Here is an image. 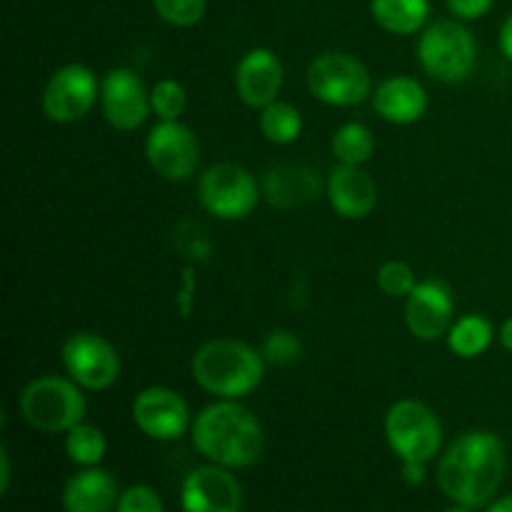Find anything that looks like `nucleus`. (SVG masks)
Segmentation results:
<instances>
[{
	"mask_svg": "<svg viewBox=\"0 0 512 512\" xmlns=\"http://www.w3.org/2000/svg\"><path fill=\"white\" fill-rule=\"evenodd\" d=\"M508 470V450L493 430H468L453 440L438 463V488L453 505L485 508L495 500Z\"/></svg>",
	"mask_w": 512,
	"mask_h": 512,
	"instance_id": "obj_1",
	"label": "nucleus"
},
{
	"mask_svg": "<svg viewBox=\"0 0 512 512\" xmlns=\"http://www.w3.org/2000/svg\"><path fill=\"white\" fill-rule=\"evenodd\" d=\"M10 483H13V465H10L8 448H0V493L8 495Z\"/></svg>",
	"mask_w": 512,
	"mask_h": 512,
	"instance_id": "obj_34",
	"label": "nucleus"
},
{
	"mask_svg": "<svg viewBox=\"0 0 512 512\" xmlns=\"http://www.w3.org/2000/svg\"><path fill=\"white\" fill-rule=\"evenodd\" d=\"M95 103H100V78L83 63H68L55 70L40 95L45 118L58 125L78 123Z\"/></svg>",
	"mask_w": 512,
	"mask_h": 512,
	"instance_id": "obj_10",
	"label": "nucleus"
},
{
	"mask_svg": "<svg viewBox=\"0 0 512 512\" xmlns=\"http://www.w3.org/2000/svg\"><path fill=\"white\" fill-rule=\"evenodd\" d=\"M375 280H378V288L388 298H408L415 290V285L420 283L415 278V270L408 263H403V260H388V263L380 265Z\"/></svg>",
	"mask_w": 512,
	"mask_h": 512,
	"instance_id": "obj_27",
	"label": "nucleus"
},
{
	"mask_svg": "<svg viewBox=\"0 0 512 512\" xmlns=\"http://www.w3.org/2000/svg\"><path fill=\"white\" fill-rule=\"evenodd\" d=\"M498 338H500V345H503L508 353H512V318H508L503 325H500Z\"/></svg>",
	"mask_w": 512,
	"mask_h": 512,
	"instance_id": "obj_37",
	"label": "nucleus"
},
{
	"mask_svg": "<svg viewBox=\"0 0 512 512\" xmlns=\"http://www.w3.org/2000/svg\"><path fill=\"white\" fill-rule=\"evenodd\" d=\"M373 110L390 125H413L428 110V90L413 75H390L373 88Z\"/></svg>",
	"mask_w": 512,
	"mask_h": 512,
	"instance_id": "obj_17",
	"label": "nucleus"
},
{
	"mask_svg": "<svg viewBox=\"0 0 512 512\" xmlns=\"http://www.w3.org/2000/svg\"><path fill=\"white\" fill-rule=\"evenodd\" d=\"M153 8L168 25L193 28L205 18L208 0H153Z\"/></svg>",
	"mask_w": 512,
	"mask_h": 512,
	"instance_id": "obj_28",
	"label": "nucleus"
},
{
	"mask_svg": "<svg viewBox=\"0 0 512 512\" xmlns=\"http://www.w3.org/2000/svg\"><path fill=\"white\" fill-rule=\"evenodd\" d=\"M145 158L160 178L185 183L198 173V135L180 120H158L145 138Z\"/></svg>",
	"mask_w": 512,
	"mask_h": 512,
	"instance_id": "obj_11",
	"label": "nucleus"
},
{
	"mask_svg": "<svg viewBox=\"0 0 512 512\" xmlns=\"http://www.w3.org/2000/svg\"><path fill=\"white\" fill-rule=\"evenodd\" d=\"M308 90L315 100L330 108H353L373 95V78L368 65L355 55L328 50L308 65Z\"/></svg>",
	"mask_w": 512,
	"mask_h": 512,
	"instance_id": "obj_7",
	"label": "nucleus"
},
{
	"mask_svg": "<svg viewBox=\"0 0 512 512\" xmlns=\"http://www.w3.org/2000/svg\"><path fill=\"white\" fill-rule=\"evenodd\" d=\"M83 388L73 378L60 375H40L30 380L18 398L20 418L38 433L60 435L68 433L85 418Z\"/></svg>",
	"mask_w": 512,
	"mask_h": 512,
	"instance_id": "obj_4",
	"label": "nucleus"
},
{
	"mask_svg": "<svg viewBox=\"0 0 512 512\" xmlns=\"http://www.w3.org/2000/svg\"><path fill=\"white\" fill-rule=\"evenodd\" d=\"M285 68L270 48H253L235 65V93L248 108L263 110L280 100Z\"/></svg>",
	"mask_w": 512,
	"mask_h": 512,
	"instance_id": "obj_16",
	"label": "nucleus"
},
{
	"mask_svg": "<svg viewBox=\"0 0 512 512\" xmlns=\"http://www.w3.org/2000/svg\"><path fill=\"white\" fill-rule=\"evenodd\" d=\"M173 245L188 260H208L213 253V243H210L205 228H200L193 220H183V223L175 225Z\"/></svg>",
	"mask_w": 512,
	"mask_h": 512,
	"instance_id": "obj_29",
	"label": "nucleus"
},
{
	"mask_svg": "<svg viewBox=\"0 0 512 512\" xmlns=\"http://www.w3.org/2000/svg\"><path fill=\"white\" fill-rule=\"evenodd\" d=\"M258 113V128L268 143L290 145L303 133V115L288 100H275Z\"/></svg>",
	"mask_w": 512,
	"mask_h": 512,
	"instance_id": "obj_23",
	"label": "nucleus"
},
{
	"mask_svg": "<svg viewBox=\"0 0 512 512\" xmlns=\"http://www.w3.org/2000/svg\"><path fill=\"white\" fill-rule=\"evenodd\" d=\"M498 45H500V53L505 55V60H510L512 63V13L505 18L503 28H500Z\"/></svg>",
	"mask_w": 512,
	"mask_h": 512,
	"instance_id": "obj_35",
	"label": "nucleus"
},
{
	"mask_svg": "<svg viewBox=\"0 0 512 512\" xmlns=\"http://www.w3.org/2000/svg\"><path fill=\"white\" fill-rule=\"evenodd\" d=\"M120 488L113 473L103 468H80L65 483L60 505L65 512H115Z\"/></svg>",
	"mask_w": 512,
	"mask_h": 512,
	"instance_id": "obj_20",
	"label": "nucleus"
},
{
	"mask_svg": "<svg viewBox=\"0 0 512 512\" xmlns=\"http://www.w3.org/2000/svg\"><path fill=\"white\" fill-rule=\"evenodd\" d=\"M263 198L278 210H293L315 200L323 183L318 173L305 163H278L265 173Z\"/></svg>",
	"mask_w": 512,
	"mask_h": 512,
	"instance_id": "obj_19",
	"label": "nucleus"
},
{
	"mask_svg": "<svg viewBox=\"0 0 512 512\" xmlns=\"http://www.w3.org/2000/svg\"><path fill=\"white\" fill-rule=\"evenodd\" d=\"M495 328L485 315L480 313H468L460 315L458 320H453L448 335V350L455 358L463 360H475L485 353V350L493 345Z\"/></svg>",
	"mask_w": 512,
	"mask_h": 512,
	"instance_id": "obj_22",
	"label": "nucleus"
},
{
	"mask_svg": "<svg viewBox=\"0 0 512 512\" xmlns=\"http://www.w3.org/2000/svg\"><path fill=\"white\" fill-rule=\"evenodd\" d=\"M130 415L140 433L148 435L150 440H160V443L183 438L185 430L193 425L183 395L175 393L173 388H163V385L140 390L130 405Z\"/></svg>",
	"mask_w": 512,
	"mask_h": 512,
	"instance_id": "obj_13",
	"label": "nucleus"
},
{
	"mask_svg": "<svg viewBox=\"0 0 512 512\" xmlns=\"http://www.w3.org/2000/svg\"><path fill=\"white\" fill-rule=\"evenodd\" d=\"M453 315V290L443 280H420L413 293L405 298V325L410 335L423 343L445 338L453 325Z\"/></svg>",
	"mask_w": 512,
	"mask_h": 512,
	"instance_id": "obj_15",
	"label": "nucleus"
},
{
	"mask_svg": "<svg viewBox=\"0 0 512 512\" xmlns=\"http://www.w3.org/2000/svg\"><path fill=\"white\" fill-rule=\"evenodd\" d=\"M448 8L458 20H478L490 13L493 0H448Z\"/></svg>",
	"mask_w": 512,
	"mask_h": 512,
	"instance_id": "obj_32",
	"label": "nucleus"
},
{
	"mask_svg": "<svg viewBox=\"0 0 512 512\" xmlns=\"http://www.w3.org/2000/svg\"><path fill=\"white\" fill-rule=\"evenodd\" d=\"M115 512H165L163 500L150 485H130L120 493Z\"/></svg>",
	"mask_w": 512,
	"mask_h": 512,
	"instance_id": "obj_31",
	"label": "nucleus"
},
{
	"mask_svg": "<svg viewBox=\"0 0 512 512\" xmlns=\"http://www.w3.org/2000/svg\"><path fill=\"white\" fill-rule=\"evenodd\" d=\"M485 512H512V495H505V498H495L493 503L485 505Z\"/></svg>",
	"mask_w": 512,
	"mask_h": 512,
	"instance_id": "obj_38",
	"label": "nucleus"
},
{
	"mask_svg": "<svg viewBox=\"0 0 512 512\" xmlns=\"http://www.w3.org/2000/svg\"><path fill=\"white\" fill-rule=\"evenodd\" d=\"M150 108L158 120H180L188 108V93L173 78H165L150 88Z\"/></svg>",
	"mask_w": 512,
	"mask_h": 512,
	"instance_id": "obj_26",
	"label": "nucleus"
},
{
	"mask_svg": "<svg viewBox=\"0 0 512 512\" xmlns=\"http://www.w3.org/2000/svg\"><path fill=\"white\" fill-rule=\"evenodd\" d=\"M195 275L193 268H185L183 270V290L178 293V308L183 318H188L195 308Z\"/></svg>",
	"mask_w": 512,
	"mask_h": 512,
	"instance_id": "obj_33",
	"label": "nucleus"
},
{
	"mask_svg": "<svg viewBox=\"0 0 512 512\" xmlns=\"http://www.w3.org/2000/svg\"><path fill=\"white\" fill-rule=\"evenodd\" d=\"M418 63L433 80L458 85L470 78L478 63V43L468 25L460 20H438L420 33Z\"/></svg>",
	"mask_w": 512,
	"mask_h": 512,
	"instance_id": "obj_5",
	"label": "nucleus"
},
{
	"mask_svg": "<svg viewBox=\"0 0 512 512\" xmlns=\"http://www.w3.org/2000/svg\"><path fill=\"white\" fill-rule=\"evenodd\" d=\"M65 453L80 468H95L108 453V440L103 430L83 420L65 433Z\"/></svg>",
	"mask_w": 512,
	"mask_h": 512,
	"instance_id": "obj_25",
	"label": "nucleus"
},
{
	"mask_svg": "<svg viewBox=\"0 0 512 512\" xmlns=\"http://www.w3.org/2000/svg\"><path fill=\"white\" fill-rule=\"evenodd\" d=\"M383 428L385 440L400 463L428 465L443 445V423L438 413L415 398L390 405Z\"/></svg>",
	"mask_w": 512,
	"mask_h": 512,
	"instance_id": "obj_6",
	"label": "nucleus"
},
{
	"mask_svg": "<svg viewBox=\"0 0 512 512\" xmlns=\"http://www.w3.org/2000/svg\"><path fill=\"white\" fill-rule=\"evenodd\" d=\"M190 438L208 463L228 470L250 468L265 448L263 425L240 400H218L200 410L190 425Z\"/></svg>",
	"mask_w": 512,
	"mask_h": 512,
	"instance_id": "obj_2",
	"label": "nucleus"
},
{
	"mask_svg": "<svg viewBox=\"0 0 512 512\" xmlns=\"http://www.w3.org/2000/svg\"><path fill=\"white\" fill-rule=\"evenodd\" d=\"M100 110L103 118L123 133H133L145 125L153 108H150V90L145 88L138 70L118 65L100 78Z\"/></svg>",
	"mask_w": 512,
	"mask_h": 512,
	"instance_id": "obj_12",
	"label": "nucleus"
},
{
	"mask_svg": "<svg viewBox=\"0 0 512 512\" xmlns=\"http://www.w3.org/2000/svg\"><path fill=\"white\" fill-rule=\"evenodd\" d=\"M370 15L385 33L413 35L428 23L430 0H370Z\"/></svg>",
	"mask_w": 512,
	"mask_h": 512,
	"instance_id": "obj_21",
	"label": "nucleus"
},
{
	"mask_svg": "<svg viewBox=\"0 0 512 512\" xmlns=\"http://www.w3.org/2000/svg\"><path fill=\"white\" fill-rule=\"evenodd\" d=\"M258 178L238 163L210 165L198 180V203L208 215L220 220H243L258 208Z\"/></svg>",
	"mask_w": 512,
	"mask_h": 512,
	"instance_id": "obj_8",
	"label": "nucleus"
},
{
	"mask_svg": "<svg viewBox=\"0 0 512 512\" xmlns=\"http://www.w3.org/2000/svg\"><path fill=\"white\" fill-rule=\"evenodd\" d=\"M60 358H63L68 378H73L80 388L90 390V393L113 388L120 378V368H123L115 345L90 330L68 335L60 348Z\"/></svg>",
	"mask_w": 512,
	"mask_h": 512,
	"instance_id": "obj_9",
	"label": "nucleus"
},
{
	"mask_svg": "<svg viewBox=\"0 0 512 512\" xmlns=\"http://www.w3.org/2000/svg\"><path fill=\"white\" fill-rule=\"evenodd\" d=\"M193 380L218 400H243L265 378V358L245 340H208L190 360Z\"/></svg>",
	"mask_w": 512,
	"mask_h": 512,
	"instance_id": "obj_3",
	"label": "nucleus"
},
{
	"mask_svg": "<svg viewBox=\"0 0 512 512\" xmlns=\"http://www.w3.org/2000/svg\"><path fill=\"white\" fill-rule=\"evenodd\" d=\"M180 510L183 512H240L243 488L223 465H200L185 475L180 485Z\"/></svg>",
	"mask_w": 512,
	"mask_h": 512,
	"instance_id": "obj_14",
	"label": "nucleus"
},
{
	"mask_svg": "<svg viewBox=\"0 0 512 512\" xmlns=\"http://www.w3.org/2000/svg\"><path fill=\"white\" fill-rule=\"evenodd\" d=\"M260 353H263L265 363L293 365L295 360L300 358V353H303V345H300L298 335H295L293 330L278 328L273 330V333H268Z\"/></svg>",
	"mask_w": 512,
	"mask_h": 512,
	"instance_id": "obj_30",
	"label": "nucleus"
},
{
	"mask_svg": "<svg viewBox=\"0 0 512 512\" xmlns=\"http://www.w3.org/2000/svg\"><path fill=\"white\" fill-rule=\"evenodd\" d=\"M400 475H403V480L408 485H420L425 480V465L403 463V468H400Z\"/></svg>",
	"mask_w": 512,
	"mask_h": 512,
	"instance_id": "obj_36",
	"label": "nucleus"
},
{
	"mask_svg": "<svg viewBox=\"0 0 512 512\" xmlns=\"http://www.w3.org/2000/svg\"><path fill=\"white\" fill-rule=\"evenodd\" d=\"M328 200L335 215L345 220H363L378 205V185L363 165H340L328 175Z\"/></svg>",
	"mask_w": 512,
	"mask_h": 512,
	"instance_id": "obj_18",
	"label": "nucleus"
},
{
	"mask_svg": "<svg viewBox=\"0 0 512 512\" xmlns=\"http://www.w3.org/2000/svg\"><path fill=\"white\" fill-rule=\"evenodd\" d=\"M330 150L340 165H365L375 153V135L368 125L350 120L335 130Z\"/></svg>",
	"mask_w": 512,
	"mask_h": 512,
	"instance_id": "obj_24",
	"label": "nucleus"
},
{
	"mask_svg": "<svg viewBox=\"0 0 512 512\" xmlns=\"http://www.w3.org/2000/svg\"><path fill=\"white\" fill-rule=\"evenodd\" d=\"M443 512H473V508H463V505H453V508L443 510Z\"/></svg>",
	"mask_w": 512,
	"mask_h": 512,
	"instance_id": "obj_39",
	"label": "nucleus"
}]
</instances>
